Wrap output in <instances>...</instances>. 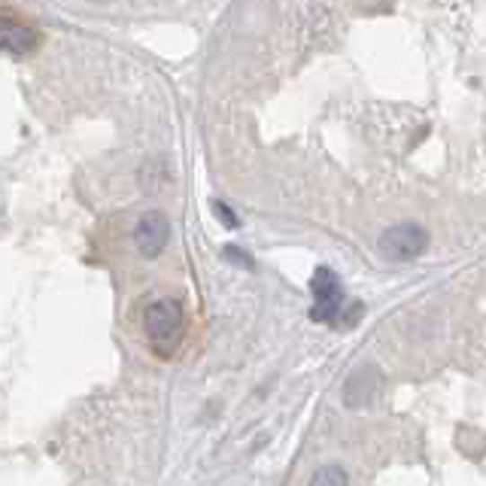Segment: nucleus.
Instances as JSON below:
<instances>
[{"label": "nucleus", "mask_w": 486, "mask_h": 486, "mask_svg": "<svg viewBox=\"0 0 486 486\" xmlns=\"http://www.w3.org/2000/svg\"><path fill=\"white\" fill-rule=\"evenodd\" d=\"M37 43H40V31L34 22L22 19L13 10H0V49L13 55H25L31 49H37Z\"/></svg>", "instance_id": "obj_4"}, {"label": "nucleus", "mask_w": 486, "mask_h": 486, "mask_svg": "<svg viewBox=\"0 0 486 486\" xmlns=\"http://www.w3.org/2000/svg\"><path fill=\"white\" fill-rule=\"evenodd\" d=\"M380 252L393 261H413L429 250V231L417 222H402L380 234Z\"/></svg>", "instance_id": "obj_2"}, {"label": "nucleus", "mask_w": 486, "mask_h": 486, "mask_svg": "<svg viewBox=\"0 0 486 486\" xmlns=\"http://www.w3.org/2000/svg\"><path fill=\"white\" fill-rule=\"evenodd\" d=\"M310 289H314V307H310V320L314 323H331L338 316L340 305H344V286H340L338 274L331 268H316L314 280H310Z\"/></svg>", "instance_id": "obj_3"}, {"label": "nucleus", "mask_w": 486, "mask_h": 486, "mask_svg": "<svg viewBox=\"0 0 486 486\" xmlns=\"http://www.w3.org/2000/svg\"><path fill=\"white\" fill-rule=\"evenodd\" d=\"M143 329L158 356L177 353L182 334H186V310L177 298H158L143 314Z\"/></svg>", "instance_id": "obj_1"}, {"label": "nucleus", "mask_w": 486, "mask_h": 486, "mask_svg": "<svg viewBox=\"0 0 486 486\" xmlns=\"http://www.w3.org/2000/svg\"><path fill=\"white\" fill-rule=\"evenodd\" d=\"M314 483H347V472H340V468H320L314 474Z\"/></svg>", "instance_id": "obj_6"}, {"label": "nucleus", "mask_w": 486, "mask_h": 486, "mask_svg": "<svg viewBox=\"0 0 486 486\" xmlns=\"http://www.w3.org/2000/svg\"><path fill=\"white\" fill-rule=\"evenodd\" d=\"M167 241H171V222L162 210H149L143 213L137 228H134V243H137L140 256L155 259L164 252Z\"/></svg>", "instance_id": "obj_5"}, {"label": "nucleus", "mask_w": 486, "mask_h": 486, "mask_svg": "<svg viewBox=\"0 0 486 486\" xmlns=\"http://www.w3.org/2000/svg\"><path fill=\"white\" fill-rule=\"evenodd\" d=\"M213 210H216V213H222V216H225V225H228V228H237V216H234V213H231L228 207L222 204V201H213Z\"/></svg>", "instance_id": "obj_7"}]
</instances>
